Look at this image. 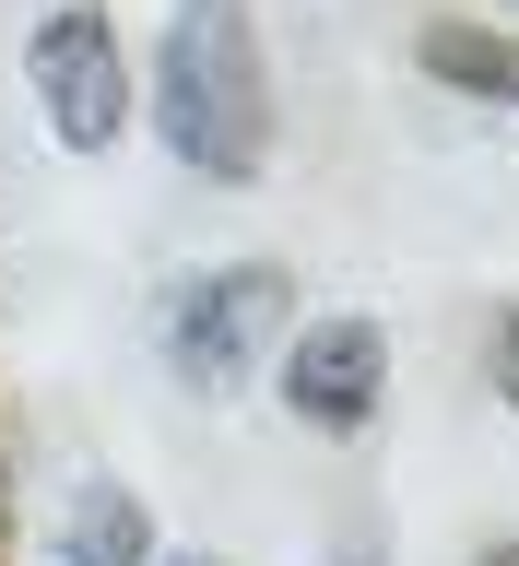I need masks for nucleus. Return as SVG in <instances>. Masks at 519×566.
Masks as SVG:
<instances>
[{"label": "nucleus", "instance_id": "4", "mask_svg": "<svg viewBox=\"0 0 519 566\" xmlns=\"http://www.w3.org/2000/svg\"><path fill=\"white\" fill-rule=\"evenodd\" d=\"M272 401L308 424V437H366V424L390 413V331L354 318V307L295 318L272 343Z\"/></svg>", "mask_w": 519, "mask_h": 566}, {"label": "nucleus", "instance_id": "11", "mask_svg": "<svg viewBox=\"0 0 519 566\" xmlns=\"http://www.w3.org/2000/svg\"><path fill=\"white\" fill-rule=\"evenodd\" d=\"M508 12H519V0H508Z\"/></svg>", "mask_w": 519, "mask_h": 566}, {"label": "nucleus", "instance_id": "2", "mask_svg": "<svg viewBox=\"0 0 519 566\" xmlns=\"http://www.w3.org/2000/svg\"><path fill=\"white\" fill-rule=\"evenodd\" d=\"M295 331V272L283 260H201V272L166 283V307H154V354H166V378L189 401H237L272 343Z\"/></svg>", "mask_w": 519, "mask_h": 566}, {"label": "nucleus", "instance_id": "8", "mask_svg": "<svg viewBox=\"0 0 519 566\" xmlns=\"http://www.w3.org/2000/svg\"><path fill=\"white\" fill-rule=\"evenodd\" d=\"M331 566H390V531L378 520H343V531H331Z\"/></svg>", "mask_w": 519, "mask_h": 566}, {"label": "nucleus", "instance_id": "7", "mask_svg": "<svg viewBox=\"0 0 519 566\" xmlns=\"http://www.w3.org/2000/svg\"><path fill=\"white\" fill-rule=\"evenodd\" d=\"M485 389L519 413V295H496V307H485Z\"/></svg>", "mask_w": 519, "mask_h": 566}, {"label": "nucleus", "instance_id": "3", "mask_svg": "<svg viewBox=\"0 0 519 566\" xmlns=\"http://www.w3.org/2000/svg\"><path fill=\"white\" fill-rule=\"evenodd\" d=\"M24 95H35L60 154H118L131 142L142 83H131V48L106 24V0H48L24 24Z\"/></svg>", "mask_w": 519, "mask_h": 566}, {"label": "nucleus", "instance_id": "6", "mask_svg": "<svg viewBox=\"0 0 519 566\" xmlns=\"http://www.w3.org/2000/svg\"><path fill=\"white\" fill-rule=\"evenodd\" d=\"M425 83H449V95L473 106H508L519 118V24H473V12H437V24L414 35Z\"/></svg>", "mask_w": 519, "mask_h": 566}, {"label": "nucleus", "instance_id": "1", "mask_svg": "<svg viewBox=\"0 0 519 566\" xmlns=\"http://www.w3.org/2000/svg\"><path fill=\"white\" fill-rule=\"evenodd\" d=\"M142 118L177 154V177L201 189H248L272 166V48H260V12L248 0H177L166 35H154V71H142Z\"/></svg>", "mask_w": 519, "mask_h": 566}, {"label": "nucleus", "instance_id": "9", "mask_svg": "<svg viewBox=\"0 0 519 566\" xmlns=\"http://www.w3.org/2000/svg\"><path fill=\"white\" fill-rule=\"evenodd\" d=\"M473 566H519V531H485V543H473Z\"/></svg>", "mask_w": 519, "mask_h": 566}, {"label": "nucleus", "instance_id": "5", "mask_svg": "<svg viewBox=\"0 0 519 566\" xmlns=\"http://www.w3.org/2000/svg\"><path fill=\"white\" fill-rule=\"evenodd\" d=\"M48 555L60 566H154L166 543H154V507H142V484H118V472H83L60 507V531H48Z\"/></svg>", "mask_w": 519, "mask_h": 566}, {"label": "nucleus", "instance_id": "10", "mask_svg": "<svg viewBox=\"0 0 519 566\" xmlns=\"http://www.w3.org/2000/svg\"><path fill=\"white\" fill-rule=\"evenodd\" d=\"M154 566H225V555H201V543H177V555H154Z\"/></svg>", "mask_w": 519, "mask_h": 566}]
</instances>
